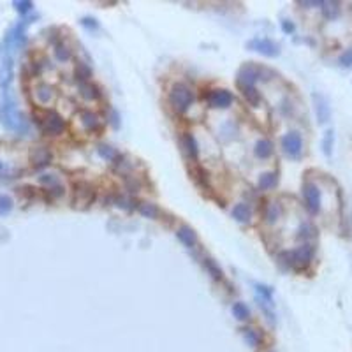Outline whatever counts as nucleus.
<instances>
[{
  "label": "nucleus",
  "instance_id": "1",
  "mask_svg": "<svg viewBox=\"0 0 352 352\" xmlns=\"http://www.w3.org/2000/svg\"><path fill=\"white\" fill-rule=\"evenodd\" d=\"M0 122L6 129L18 130V132H27V129H29L25 116L18 111L16 104L9 99L0 102Z\"/></svg>",
  "mask_w": 352,
  "mask_h": 352
},
{
  "label": "nucleus",
  "instance_id": "2",
  "mask_svg": "<svg viewBox=\"0 0 352 352\" xmlns=\"http://www.w3.org/2000/svg\"><path fill=\"white\" fill-rule=\"evenodd\" d=\"M167 99L171 108L182 115V113H187L189 108L192 106V102H194V92L185 83H174L171 86V90H169Z\"/></svg>",
  "mask_w": 352,
  "mask_h": 352
},
{
  "label": "nucleus",
  "instance_id": "3",
  "mask_svg": "<svg viewBox=\"0 0 352 352\" xmlns=\"http://www.w3.org/2000/svg\"><path fill=\"white\" fill-rule=\"evenodd\" d=\"M313 255H315V247L310 243H305L301 247L294 248L292 252H284L278 257L287 259V266L294 268V270H303V268H306L312 262Z\"/></svg>",
  "mask_w": 352,
  "mask_h": 352
},
{
  "label": "nucleus",
  "instance_id": "4",
  "mask_svg": "<svg viewBox=\"0 0 352 352\" xmlns=\"http://www.w3.org/2000/svg\"><path fill=\"white\" fill-rule=\"evenodd\" d=\"M264 74L268 76H275L273 71L266 67H261V65L255 64H245L243 67L238 71V78H236V85L238 88H243V86H255V81L257 79H266Z\"/></svg>",
  "mask_w": 352,
  "mask_h": 352
},
{
  "label": "nucleus",
  "instance_id": "5",
  "mask_svg": "<svg viewBox=\"0 0 352 352\" xmlns=\"http://www.w3.org/2000/svg\"><path fill=\"white\" fill-rule=\"evenodd\" d=\"M36 118L39 120L43 132H46L48 136H60L65 130V120L55 111L36 113Z\"/></svg>",
  "mask_w": 352,
  "mask_h": 352
},
{
  "label": "nucleus",
  "instance_id": "6",
  "mask_svg": "<svg viewBox=\"0 0 352 352\" xmlns=\"http://www.w3.org/2000/svg\"><path fill=\"white\" fill-rule=\"evenodd\" d=\"M303 199L305 206L312 215L320 212V191L313 182H305L303 184Z\"/></svg>",
  "mask_w": 352,
  "mask_h": 352
},
{
  "label": "nucleus",
  "instance_id": "7",
  "mask_svg": "<svg viewBox=\"0 0 352 352\" xmlns=\"http://www.w3.org/2000/svg\"><path fill=\"white\" fill-rule=\"evenodd\" d=\"M95 192L94 187L86 182H79L74 185V206L76 208H88L94 203Z\"/></svg>",
  "mask_w": 352,
  "mask_h": 352
},
{
  "label": "nucleus",
  "instance_id": "8",
  "mask_svg": "<svg viewBox=\"0 0 352 352\" xmlns=\"http://www.w3.org/2000/svg\"><path fill=\"white\" fill-rule=\"evenodd\" d=\"M282 150L287 157L299 158L303 153V137L298 132H289L282 137Z\"/></svg>",
  "mask_w": 352,
  "mask_h": 352
},
{
  "label": "nucleus",
  "instance_id": "9",
  "mask_svg": "<svg viewBox=\"0 0 352 352\" xmlns=\"http://www.w3.org/2000/svg\"><path fill=\"white\" fill-rule=\"evenodd\" d=\"M234 97L229 90H212L206 95V102L210 104V108L215 109H226L233 104Z\"/></svg>",
  "mask_w": 352,
  "mask_h": 352
},
{
  "label": "nucleus",
  "instance_id": "10",
  "mask_svg": "<svg viewBox=\"0 0 352 352\" xmlns=\"http://www.w3.org/2000/svg\"><path fill=\"white\" fill-rule=\"evenodd\" d=\"M34 99L39 106H48L55 101V90L53 86L48 83H39L34 86Z\"/></svg>",
  "mask_w": 352,
  "mask_h": 352
},
{
  "label": "nucleus",
  "instance_id": "11",
  "mask_svg": "<svg viewBox=\"0 0 352 352\" xmlns=\"http://www.w3.org/2000/svg\"><path fill=\"white\" fill-rule=\"evenodd\" d=\"M248 46L264 57H277L278 55V46L270 39H254Z\"/></svg>",
  "mask_w": 352,
  "mask_h": 352
},
{
  "label": "nucleus",
  "instance_id": "12",
  "mask_svg": "<svg viewBox=\"0 0 352 352\" xmlns=\"http://www.w3.org/2000/svg\"><path fill=\"white\" fill-rule=\"evenodd\" d=\"M78 118H79L81 127L85 130H88V132H94V130H99L102 127L101 118H99L94 111H88V109H83V111L78 115Z\"/></svg>",
  "mask_w": 352,
  "mask_h": 352
},
{
  "label": "nucleus",
  "instance_id": "13",
  "mask_svg": "<svg viewBox=\"0 0 352 352\" xmlns=\"http://www.w3.org/2000/svg\"><path fill=\"white\" fill-rule=\"evenodd\" d=\"M30 162L36 167H44V165H48L51 162V151L44 146L32 148V151H30Z\"/></svg>",
  "mask_w": 352,
  "mask_h": 352
},
{
  "label": "nucleus",
  "instance_id": "14",
  "mask_svg": "<svg viewBox=\"0 0 352 352\" xmlns=\"http://www.w3.org/2000/svg\"><path fill=\"white\" fill-rule=\"evenodd\" d=\"M180 146L189 158H194V160L198 158L199 146H198V141H196V137L192 136V134H184V136L180 137Z\"/></svg>",
  "mask_w": 352,
  "mask_h": 352
},
{
  "label": "nucleus",
  "instance_id": "15",
  "mask_svg": "<svg viewBox=\"0 0 352 352\" xmlns=\"http://www.w3.org/2000/svg\"><path fill=\"white\" fill-rule=\"evenodd\" d=\"M176 236H178V240L182 241V243L185 245V247L189 248H194L196 243H198V236H196L194 229L189 226H182L178 227V231H176Z\"/></svg>",
  "mask_w": 352,
  "mask_h": 352
},
{
  "label": "nucleus",
  "instance_id": "16",
  "mask_svg": "<svg viewBox=\"0 0 352 352\" xmlns=\"http://www.w3.org/2000/svg\"><path fill=\"white\" fill-rule=\"evenodd\" d=\"M313 101H315V113H317V118H319V122L320 123L327 122V120H329V116H331V109H329V106H327L326 99L315 94V95H313Z\"/></svg>",
  "mask_w": 352,
  "mask_h": 352
},
{
  "label": "nucleus",
  "instance_id": "17",
  "mask_svg": "<svg viewBox=\"0 0 352 352\" xmlns=\"http://www.w3.org/2000/svg\"><path fill=\"white\" fill-rule=\"evenodd\" d=\"M282 217V208L278 203H271L264 208V222L273 226V224L278 222V219Z\"/></svg>",
  "mask_w": 352,
  "mask_h": 352
},
{
  "label": "nucleus",
  "instance_id": "18",
  "mask_svg": "<svg viewBox=\"0 0 352 352\" xmlns=\"http://www.w3.org/2000/svg\"><path fill=\"white\" fill-rule=\"evenodd\" d=\"M79 94H81V97L86 99V101H95V99L101 97V92H99V88L95 85H92L90 81L79 83Z\"/></svg>",
  "mask_w": 352,
  "mask_h": 352
},
{
  "label": "nucleus",
  "instance_id": "19",
  "mask_svg": "<svg viewBox=\"0 0 352 352\" xmlns=\"http://www.w3.org/2000/svg\"><path fill=\"white\" fill-rule=\"evenodd\" d=\"M254 153H255V157H259V158L271 157V153H273V143H271L270 139H259L257 143H255Z\"/></svg>",
  "mask_w": 352,
  "mask_h": 352
},
{
  "label": "nucleus",
  "instance_id": "20",
  "mask_svg": "<svg viewBox=\"0 0 352 352\" xmlns=\"http://www.w3.org/2000/svg\"><path fill=\"white\" fill-rule=\"evenodd\" d=\"M278 182V174L273 171H268V172H262L261 178H259V189L261 191H270L277 185Z\"/></svg>",
  "mask_w": 352,
  "mask_h": 352
},
{
  "label": "nucleus",
  "instance_id": "21",
  "mask_svg": "<svg viewBox=\"0 0 352 352\" xmlns=\"http://www.w3.org/2000/svg\"><path fill=\"white\" fill-rule=\"evenodd\" d=\"M240 92L243 94V97L247 99V102L250 106L257 108V106L261 104V94L257 92L255 86H243V88H240Z\"/></svg>",
  "mask_w": 352,
  "mask_h": 352
},
{
  "label": "nucleus",
  "instance_id": "22",
  "mask_svg": "<svg viewBox=\"0 0 352 352\" xmlns=\"http://www.w3.org/2000/svg\"><path fill=\"white\" fill-rule=\"evenodd\" d=\"M233 217L238 220V222L247 224V222H250V219H252V212L245 203H240V205H236L233 208Z\"/></svg>",
  "mask_w": 352,
  "mask_h": 352
},
{
  "label": "nucleus",
  "instance_id": "23",
  "mask_svg": "<svg viewBox=\"0 0 352 352\" xmlns=\"http://www.w3.org/2000/svg\"><path fill=\"white\" fill-rule=\"evenodd\" d=\"M13 78V62L11 58H6L0 65V85L6 86Z\"/></svg>",
  "mask_w": 352,
  "mask_h": 352
},
{
  "label": "nucleus",
  "instance_id": "24",
  "mask_svg": "<svg viewBox=\"0 0 352 352\" xmlns=\"http://www.w3.org/2000/svg\"><path fill=\"white\" fill-rule=\"evenodd\" d=\"M55 58L58 62H67L72 58V50L71 46H67L65 43H58L55 44Z\"/></svg>",
  "mask_w": 352,
  "mask_h": 352
},
{
  "label": "nucleus",
  "instance_id": "25",
  "mask_svg": "<svg viewBox=\"0 0 352 352\" xmlns=\"http://www.w3.org/2000/svg\"><path fill=\"white\" fill-rule=\"evenodd\" d=\"M192 178H194V182L199 185V187H203V189H208L210 191V185H208V174L205 172V169L203 167H194L192 169Z\"/></svg>",
  "mask_w": 352,
  "mask_h": 352
},
{
  "label": "nucleus",
  "instance_id": "26",
  "mask_svg": "<svg viewBox=\"0 0 352 352\" xmlns=\"http://www.w3.org/2000/svg\"><path fill=\"white\" fill-rule=\"evenodd\" d=\"M322 13L327 20H334L340 15V4L338 2H322Z\"/></svg>",
  "mask_w": 352,
  "mask_h": 352
},
{
  "label": "nucleus",
  "instance_id": "27",
  "mask_svg": "<svg viewBox=\"0 0 352 352\" xmlns=\"http://www.w3.org/2000/svg\"><path fill=\"white\" fill-rule=\"evenodd\" d=\"M137 210H139V213L143 217H146V219H157L158 217V208L155 205H151V203H139V206H137Z\"/></svg>",
  "mask_w": 352,
  "mask_h": 352
},
{
  "label": "nucleus",
  "instance_id": "28",
  "mask_svg": "<svg viewBox=\"0 0 352 352\" xmlns=\"http://www.w3.org/2000/svg\"><path fill=\"white\" fill-rule=\"evenodd\" d=\"M76 78H78V81L81 83H86L88 79L92 78V69L88 64H83V62H79L78 65H76Z\"/></svg>",
  "mask_w": 352,
  "mask_h": 352
},
{
  "label": "nucleus",
  "instance_id": "29",
  "mask_svg": "<svg viewBox=\"0 0 352 352\" xmlns=\"http://www.w3.org/2000/svg\"><path fill=\"white\" fill-rule=\"evenodd\" d=\"M233 313L238 320H247L250 317V310L245 303H234L233 305Z\"/></svg>",
  "mask_w": 352,
  "mask_h": 352
},
{
  "label": "nucleus",
  "instance_id": "30",
  "mask_svg": "<svg viewBox=\"0 0 352 352\" xmlns=\"http://www.w3.org/2000/svg\"><path fill=\"white\" fill-rule=\"evenodd\" d=\"M243 336L250 347H259V343H261V336H259V333L255 329H250V327L243 329Z\"/></svg>",
  "mask_w": 352,
  "mask_h": 352
},
{
  "label": "nucleus",
  "instance_id": "31",
  "mask_svg": "<svg viewBox=\"0 0 352 352\" xmlns=\"http://www.w3.org/2000/svg\"><path fill=\"white\" fill-rule=\"evenodd\" d=\"M317 236V231L312 224H303L298 231V238L299 240H310V238H315Z\"/></svg>",
  "mask_w": 352,
  "mask_h": 352
},
{
  "label": "nucleus",
  "instance_id": "32",
  "mask_svg": "<svg viewBox=\"0 0 352 352\" xmlns=\"http://www.w3.org/2000/svg\"><path fill=\"white\" fill-rule=\"evenodd\" d=\"M205 268L208 270V273L212 275L213 278H217V280L222 278V271H220V268L217 266L215 261H212V259H205Z\"/></svg>",
  "mask_w": 352,
  "mask_h": 352
},
{
  "label": "nucleus",
  "instance_id": "33",
  "mask_svg": "<svg viewBox=\"0 0 352 352\" xmlns=\"http://www.w3.org/2000/svg\"><path fill=\"white\" fill-rule=\"evenodd\" d=\"M333 141H334L333 130H327V132L324 134V139H322V150L326 155H331V151H333Z\"/></svg>",
  "mask_w": 352,
  "mask_h": 352
},
{
  "label": "nucleus",
  "instance_id": "34",
  "mask_svg": "<svg viewBox=\"0 0 352 352\" xmlns=\"http://www.w3.org/2000/svg\"><path fill=\"white\" fill-rule=\"evenodd\" d=\"M13 210V199L9 196H0V215H8Z\"/></svg>",
  "mask_w": 352,
  "mask_h": 352
},
{
  "label": "nucleus",
  "instance_id": "35",
  "mask_svg": "<svg viewBox=\"0 0 352 352\" xmlns=\"http://www.w3.org/2000/svg\"><path fill=\"white\" fill-rule=\"evenodd\" d=\"M97 150H99V153H101L104 158H108V160H116V158H120L118 153H116L111 146H99Z\"/></svg>",
  "mask_w": 352,
  "mask_h": 352
},
{
  "label": "nucleus",
  "instance_id": "36",
  "mask_svg": "<svg viewBox=\"0 0 352 352\" xmlns=\"http://www.w3.org/2000/svg\"><path fill=\"white\" fill-rule=\"evenodd\" d=\"M338 62H340L341 67H352V48H350V50L345 51V53L341 55L340 60H338Z\"/></svg>",
  "mask_w": 352,
  "mask_h": 352
},
{
  "label": "nucleus",
  "instance_id": "37",
  "mask_svg": "<svg viewBox=\"0 0 352 352\" xmlns=\"http://www.w3.org/2000/svg\"><path fill=\"white\" fill-rule=\"evenodd\" d=\"M15 8L18 13H23V15H25V13H29L30 9L34 8V4L32 2H15Z\"/></svg>",
  "mask_w": 352,
  "mask_h": 352
},
{
  "label": "nucleus",
  "instance_id": "38",
  "mask_svg": "<svg viewBox=\"0 0 352 352\" xmlns=\"http://www.w3.org/2000/svg\"><path fill=\"white\" fill-rule=\"evenodd\" d=\"M83 25L88 27V29H97V23H95V20H90V18L83 20Z\"/></svg>",
  "mask_w": 352,
  "mask_h": 352
},
{
  "label": "nucleus",
  "instance_id": "39",
  "mask_svg": "<svg viewBox=\"0 0 352 352\" xmlns=\"http://www.w3.org/2000/svg\"><path fill=\"white\" fill-rule=\"evenodd\" d=\"M282 29H284V32L291 34L292 30H294V25H292V23H289V22H282Z\"/></svg>",
  "mask_w": 352,
  "mask_h": 352
},
{
  "label": "nucleus",
  "instance_id": "40",
  "mask_svg": "<svg viewBox=\"0 0 352 352\" xmlns=\"http://www.w3.org/2000/svg\"><path fill=\"white\" fill-rule=\"evenodd\" d=\"M0 171H2V162H0Z\"/></svg>",
  "mask_w": 352,
  "mask_h": 352
},
{
  "label": "nucleus",
  "instance_id": "41",
  "mask_svg": "<svg viewBox=\"0 0 352 352\" xmlns=\"http://www.w3.org/2000/svg\"><path fill=\"white\" fill-rule=\"evenodd\" d=\"M271 352H273V350H271Z\"/></svg>",
  "mask_w": 352,
  "mask_h": 352
}]
</instances>
